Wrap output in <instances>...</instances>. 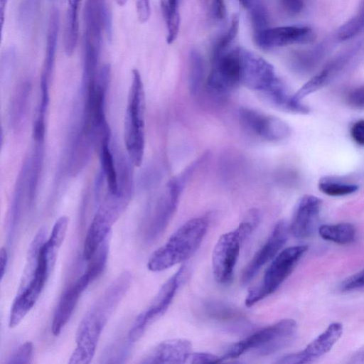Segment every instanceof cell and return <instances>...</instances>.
I'll return each mask as SVG.
<instances>
[{
  "label": "cell",
  "mask_w": 364,
  "mask_h": 364,
  "mask_svg": "<svg viewBox=\"0 0 364 364\" xmlns=\"http://www.w3.org/2000/svg\"><path fill=\"white\" fill-rule=\"evenodd\" d=\"M132 275L124 272L104 291L86 313L76 333V348L70 364H87L92 360L100 335L114 309L127 291Z\"/></svg>",
  "instance_id": "6da1fadb"
},
{
  "label": "cell",
  "mask_w": 364,
  "mask_h": 364,
  "mask_svg": "<svg viewBox=\"0 0 364 364\" xmlns=\"http://www.w3.org/2000/svg\"><path fill=\"white\" fill-rule=\"evenodd\" d=\"M208 224L206 217L194 218L186 222L151 255L148 269L161 272L189 259L200 247Z\"/></svg>",
  "instance_id": "7a4b0ae2"
},
{
  "label": "cell",
  "mask_w": 364,
  "mask_h": 364,
  "mask_svg": "<svg viewBox=\"0 0 364 364\" xmlns=\"http://www.w3.org/2000/svg\"><path fill=\"white\" fill-rule=\"evenodd\" d=\"M259 214L250 210L237 228L222 235L212 254V268L215 279L220 284L229 283L233 277L240 247L259 223Z\"/></svg>",
  "instance_id": "3957f363"
},
{
  "label": "cell",
  "mask_w": 364,
  "mask_h": 364,
  "mask_svg": "<svg viewBox=\"0 0 364 364\" xmlns=\"http://www.w3.org/2000/svg\"><path fill=\"white\" fill-rule=\"evenodd\" d=\"M296 331L297 323L294 319H282L232 344L220 357L221 362L249 352L263 356L274 353L291 342Z\"/></svg>",
  "instance_id": "277c9868"
},
{
  "label": "cell",
  "mask_w": 364,
  "mask_h": 364,
  "mask_svg": "<svg viewBox=\"0 0 364 364\" xmlns=\"http://www.w3.org/2000/svg\"><path fill=\"white\" fill-rule=\"evenodd\" d=\"M145 96L143 82L137 69L132 70L124 119V143L128 157L135 166H140L145 144Z\"/></svg>",
  "instance_id": "5b68a950"
},
{
  "label": "cell",
  "mask_w": 364,
  "mask_h": 364,
  "mask_svg": "<svg viewBox=\"0 0 364 364\" xmlns=\"http://www.w3.org/2000/svg\"><path fill=\"white\" fill-rule=\"evenodd\" d=\"M308 250L306 245L285 248L272 259L260 282L250 289L245 303L251 306L274 293L290 275Z\"/></svg>",
  "instance_id": "8992f818"
},
{
  "label": "cell",
  "mask_w": 364,
  "mask_h": 364,
  "mask_svg": "<svg viewBox=\"0 0 364 364\" xmlns=\"http://www.w3.org/2000/svg\"><path fill=\"white\" fill-rule=\"evenodd\" d=\"M53 265L46 249L41 247L33 274L27 285L19 289L13 302L9 316L10 328L18 326L33 308Z\"/></svg>",
  "instance_id": "52a82bcc"
},
{
  "label": "cell",
  "mask_w": 364,
  "mask_h": 364,
  "mask_svg": "<svg viewBox=\"0 0 364 364\" xmlns=\"http://www.w3.org/2000/svg\"><path fill=\"white\" fill-rule=\"evenodd\" d=\"M189 177L184 171L170 179L165 186L144 228V237L147 241L156 240L166 230L177 208L184 185Z\"/></svg>",
  "instance_id": "ba28073f"
},
{
  "label": "cell",
  "mask_w": 364,
  "mask_h": 364,
  "mask_svg": "<svg viewBox=\"0 0 364 364\" xmlns=\"http://www.w3.org/2000/svg\"><path fill=\"white\" fill-rule=\"evenodd\" d=\"M240 84V48L213 55L210 73L207 87L213 94L224 95Z\"/></svg>",
  "instance_id": "9c48e42d"
},
{
  "label": "cell",
  "mask_w": 364,
  "mask_h": 364,
  "mask_svg": "<svg viewBox=\"0 0 364 364\" xmlns=\"http://www.w3.org/2000/svg\"><path fill=\"white\" fill-rule=\"evenodd\" d=\"M183 271L182 266L161 286L149 307L137 316L128 333L129 342L139 340L146 328L166 312L179 287Z\"/></svg>",
  "instance_id": "30bf717a"
},
{
  "label": "cell",
  "mask_w": 364,
  "mask_h": 364,
  "mask_svg": "<svg viewBox=\"0 0 364 364\" xmlns=\"http://www.w3.org/2000/svg\"><path fill=\"white\" fill-rule=\"evenodd\" d=\"M240 84L264 93L270 90L280 79L274 66L257 54L240 48Z\"/></svg>",
  "instance_id": "8fae6325"
},
{
  "label": "cell",
  "mask_w": 364,
  "mask_h": 364,
  "mask_svg": "<svg viewBox=\"0 0 364 364\" xmlns=\"http://www.w3.org/2000/svg\"><path fill=\"white\" fill-rule=\"evenodd\" d=\"M244 128L255 136L269 141H279L291 134L289 125L282 119L253 109L242 107L239 112Z\"/></svg>",
  "instance_id": "7c38bea8"
},
{
  "label": "cell",
  "mask_w": 364,
  "mask_h": 364,
  "mask_svg": "<svg viewBox=\"0 0 364 364\" xmlns=\"http://www.w3.org/2000/svg\"><path fill=\"white\" fill-rule=\"evenodd\" d=\"M315 38V33L311 28L300 25L267 28L255 33L254 36L256 44L264 50L295 44H309Z\"/></svg>",
  "instance_id": "4fadbf2b"
},
{
  "label": "cell",
  "mask_w": 364,
  "mask_h": 364,
  "mask_svg": "<svg viewBox=\"0 0 364 364\" xmlns=\"http://www.w3.org/2000/svg\"><path fill=\"white\" fill-rule=\"evenodd\" d=\"M289 233V226L287 222L284 220L278 221L264 245L244 269L240 277L242 286L249 284L260 269L279 253L287 240Z\"/></svg>",
  "instance_id": "5bb4252c"
},
{
  "label": "cell",
  "mask_w": 364,
  "mask_h": 364,
  "mask_svg": "<svg viewBox=\"0 0 364 364\" xmlns=\"http://www.w3.org/2000/svg\"><path fill=\"white\" fill-rule=\"evenodd\" d=\"M342 333V323L333 322L304 350L286 355L277 361V363L284 364L311 363L327 353L341 338Z\"/></svg>",
  "instance_id": "9a60e30c"
},
{
  "label": "cell",
  "mask_w": 364,
  "mask_h": 364,
  "mask_svg": "<svg viewBox=\"0 0 364 364\" xmlns=\"http://www.w3.org/2000/svg\"><path fill=\"white\" fill-rule=\"evenodd\" d=\"M322 206L320 198L312 195L302 196L298 201L291 222L289 232L298 239H305L315 232Z\"/></svg>",
  "instance_id": "2e32d148"
},
{
  "label": "cell",
  "mask_w": 364,
  "mask_h": 364,
  "mask_svg": "<svg viewBox=\"0 0 364 364\" xmlns=\"http://www.w3.org/2000/svg\"><path fill=\"white\" fill-rule=\"evenodd\" d=\"M60 31V12L53 8L50 14L47 35L45 56L41 77V98L49 100V85L55 67L58 35Z\"/></svg>",
  "instance_id": "e0dca14e"
},
{
  "label": "cell",
  "mask_w": 364,
  "mask_h": 364,
  "mask_svg": "<svg viewBox=\"0 0 364 364\" xmlns=\"http://www.w3.org/2000/svg\"><path fill=\"white\" fill-rule=\"evenodd\" d=\"M85 272L73 284L62 294L54 313L51 330L54 336H58L70 319L82 293L92 282Z\"/></svg>",
  "instance_id": "ac0fdd59"
},
{
  "label": "cell",
  "mask_w": 364,
  "mask_h": 364,
  "mask_svg": "<svg viewBox=\"0 0 364 364\" xmlns=\"http://www.w3.org/2000/svg\"><path fill=\"white\" fill-rule=\"evenodd\" d=\"M191 353V343L183 338L163 341L152 348L141 360V363L179 364L187 363Z\"/></svg>",
  "instance_id": "d6986e66"
},
{
  "label": "cell",
  "mask_w": 364,
  "mask_h": 364,
  "mask_svg": "<svg viewBox=\"0 0 364 364\" xmlns=\"http://www.w3.org/2000/svg\"><path fill=\"white\" fill-rule=\"evenodd\" d=\"M112 225L99 214L95 213L84 241L82 255L85 260L90 259L101 243L109 235Z\"/></svg>",
  "instance_id": "ffe728a7"
},
{
  "label": "cell",
  "mask_w": 364,
  "mask_h": 364,
  "mask_svg": "<svg viewBox=\"0 0 364 364\" xmlns=\"http://www.w3.org/2000/svg\"><path fill=\"white\" fill-rule=\"evenodd\" d=\"M111 136L104 138L100 144L101 171L107 186V193L117 195L118 176L116 161L110 148Z\"/></svg>",
  "instance_id": "44dd1931"
},
{
  "label": "cell",
  "mask_w": 364,
  "mask_h": 364,
  "mask_svg": "<svg viewBox=\"0 0 364 364\" xmlns=\"http://www.w3.org/2000/svg\"><path fill=\"white\" fill-rule=\"evenodd\" d=\"M81 0H68L63 44L65 53L71 56L75 52L79 34V11Z\"/></svg>",
  "instance_id": "7402d4cb"
},
{
  "label": "cell",
  "mask_w": 364,
  "mask_h": 364,
  "mask_svg": "<svg viewBox=\"0 0 364 364\" xmlns=\"http://www.w3.org/2000/svg\"><path fill=\"white\" fill-rule=\"evenodd\" d=\"M264 94L276 107L282 110L301 114L309 112L308 106L294 100L293 95L289 92L281 80Z\"/></svg>",
  "instance_id": "603a6c76"
},
{
  "label": "cell",
  "mask_w": 364,
  "mask_h": 364,
  "mask_svg": "<svg viewBox=\"0 0 364 364\" xmlns=\"http://www.w3.org/2000/svg\"><path fill=\"white\" fill-rule=\"evenodd\" d=\"M31 90V83L24 80L20 83L12 97L9 109L10 123L14 127L19 126L26 116Z\"/></svg>",
  "instance_id": "cb8c5ba5"
},
{
  "label": "cell",
  "mask_w": 364,
  "mask_h": 364,
  "mask_svg": "<svg viewBox=\"0 0 364 364\" xmlns=\"http://www.w3.org/2000/svg\"><path fill=\"white\" fill-rule=\"evenodd\" d=\"M319 235L325 240L346 245L354 241L356 236L355 227L347 223L323 225L318 228Z\"/></svg>",
  "instance_id": "d4e9b609"
},
{
  "label": "cell",
  "mask_w": 364,
  "mask_h": 364,
  "mask_svg": "<svg viewBox=\"0 0 364 364\" xmlns=\"http://www.w3.org/2000/svg\"><path fill=\"white\" fill-rule=\"evenodd\" d=\"M41 0H21L17 20L19 28L26 34L31 33L36 23Z\"/></svg>",
  "instance_id": "484cf974"
},
{
  "label": "cell",
  "mask_w": 364,
  "mask_h": 364,
  "mask_svg": "<svg viewBox=\"0 0 364 364\" xmlns=\"http://www.w3.org/2000/svg\"><path fill=\"white\" fill-rule=\"evenodd\" d=\"M161 8L167 28V43H172L179 30L178 0H161Z\"/></svg>",
  "instance_id": "4316f807"
},
{
  "label": "cell",
  "mask_w": 364,
  "mask_h": 364,
  "mask_svg": "<svg viewBox=\"0 0 364 364\" xmlns=\"http://www.w3.org/2000/svg\"><path fill=\"white\" fill-rule=\"evenodd\" d=\"M331 67L332 66L329 64L309 80L293 95L294 100L296 102H301L303 98L322 87L334 72L333 68Z\"/></svg>",
  "instance_id": "83f0119b"
},
{
  "label": "cell",
  "mask_w": 364,
  "mask_h": 364,
  "mask_svg": "<svg viewBox=\"0 0 364 364\" xmlns=\"http://www.w3.org/2000/svg\"><path fill=\"white\" fill-rule=\"evenodd\" d=\"M204 75L203 61L196 50H192L189 55L188 85L191 94L195 95L200 90Z\"/></svg>",
  "instance_id": "f1b7e54d"
},
{
  "label": "cell",
  "mask_w": 364,
  "mask_h": 364,
  "mask_svg": "<svg viewBox=\"0 0 364 364\" xmlns=\"http://www.w3.org/2000/svg\"><path fill=\"white\" fill-rule=\"evenodd\" d=\"M109 235L101 243L89 260L90 262L86 272L92 282L102 273L105 267L109 253Z\"/></svg>",
  "instance_id": "f546056e"
},
{
  "label": "cell",
  "mask_w": 364,
  "mask_h": 364,
  "mask_svg": "<svg viewBox=\"0 0 364 364\" xmlns=\"http://www.w3.org/2000/svg\"><path fill=\"white\" fill-rule=\"evenodd\" d=\"M364 31V1L358 14L344 23L338 30L340 41L349 40Z\"/></svg>",
  "instance_id": "4dcf8cb0"
},
{
  "label": "cell",
  "mask_w": 364,
  "mask_h": 364,
  "mask_svg": "<svg viewBox=\"0 0 364 364\" xmlns=\"http://www.w3.org/2000/svg\"><path fill=\"white\" fill-rule=\"evenodd\" d=\"M319 190L329 196H343L358 191L355 184L342 183L330 178H323L318 183Z\"/></svg>",
  "instance_id": "1f68e13d"
},
{
  "label": "cell",
  "mask_w": 364,
  "mask_h": 364,
  "mask_svg": "<svg viewBox=\"0 0 364 364\" xmlns=\"http://www.w3.org/2000/svg\"><path fill=\"white\" fill-rule=\"evenodd\" d=\"M204 308L208 317L214 320L225 321L240 318L239 312L224 304L210 302Z\"/></svg>",
  "instance_id": "d6a6232c"
},
{
  "label": "cell",
  "mask_w": 364,
  "mask_h": 364,
  "mask_svg": "<svg viewBox=\"0 0 364 364\" xmlns=\"http://www.w3.org/2000/svg\"><path fill=\"white\" fill-rule=\"evenodd\" d=\"M239 17L238 14H235L232 16L228 29L215 44L213 51V55L223 53L229 49L232 42L234 41L238 33L240 24Z\"/></svg>",
  "instance_id": "836d02e7"
},
{
  "label": "cell",
  "mask_w": 364,
  "mask_h": 364,
  "mask_svg": "<svg viewBox=\"0 0 364 364\" xmlns=\"http://www.w3.org/2000/svg\"><path fill=\"white\" fill-rule=\"evenodd\" d=\"M249 11L255 33L268 28V14L262 0L257 1Z\"/></svg>",
  "instance_id": "e575fe53"
},
{
  "label": "cell",
  "mask_w": 364,
  "mask_h": 364,
  "mask_svg": "<svg viewBox=\"0 0 364 364\" xmlns=\"http://www.w3.org/2000/svg\"><path fill=\"white\" fill-rule=\"evenodd\" d=\"M69 219L61 216L55 223L50 237L47 242L54 249L58 250L66 234Z\"/></svg>",
  "instance_id": "d590c367"
},
{
  "label": "cell",
  "mask_w": 364,
  "mask_h": 364,
  "mask_svg": "<svg viewBox=\"0 0 364 364\" xmlns=\"http://www.w3.org/2000/svg\"><path fill=\"white\" fill-rule=\"evenodd\" d=\"M33 344L27 341L18 346L9 356L6 363L9 364H28L31 362L33 358Z\"/></svg>",
  "instance_id": "8d00e7d4"
},
{
  "label": "cell",
  "mask_w": 364,
  "mask_h": 364,
  "mask_svg": "<svg viewBox=\"0 0 364 364\" xmlns=\"http://www.w3.org/2000/svg\"><path fill=\"white\" fill-rule=\"evenodd\" d=\"M364 287V269L345 279L340 284L341 291H350Z\"/></svg>",
  "instance_id": "74e56055"
},
{
  "label": "cell",
  "mask_w": 364,
  "mask_h": 364,
  "mask_svg": "<svg viewBox=\"0 0 364 364\" xmlns=\"http://www.w3.org/2000/svg\"><path fill=\"white\" fill-rule=\"evenodd\" d=\"M220 357L209 353H192L189 355L187 363H220Z\"/></svg>",
  "instance_id": "f35d334b"
},
{
  "label": "cell",
  "mask_w": 364,
  "mask_h": 364,
  "mask_svg": "<svg viewBox=\"0 0 364 364\" xmlns=\"http://www.w3.org/2000/svg\"><path fill=\"white\" fill-rule=\"evenodd\" d=\"M347 102L352 108L364 110V88L352 91L348 97Z\"/></svg>",
  "instance_id": "ab89813d"
},
{
  "label": "cell",
  "mask_w": 364,
  "mask_h": 364,
  "mask_svg": "<svg viewBox=\"0 0 364 364\" xmlns=\"http://www.w3.org/2000/svg\"><path fill=\"white\" fill-rule=\"evenodd\" d=\"M138 18L140 22H146L151 14L150 0H136Z\"/></svg>",
  "instance_id": "60d3db41"
},
{
  "label": "cell",
  "mask_w": 364,
  "mask_h": 364,
  "mask_svg": "<svg viewBox=\"0 0 364 364\" xmlns=\"http://www.w3.org/2000/svg\"><path fill=\"white\" fill-rule=\"evenodd\" d=\"M350 135L357 144L364 146V119H360L353 124Z\"/></svg>",
  "instance_id": "b9f144b4"
},
{
  "label": "cell",
  "mask_w": 364,
  "mask_h": 364,
  "mask_svg": "<svg viewBox=\"0 0 364 364\" xmlns=\"http://www.w3.org/2000/svg\"><path fill=\"white\" fill-rule=\"evenodd\" d=\"M284 9L291 14L300 13L304 8V0H280Z\"/></svg>",
  "instance_id": "7bdbcfd3"
},
{
  "label": "cell",
  "mask_w": 364,
  "mask_h": 364,
  "mask_svg": "<svg viewBox=\"0 0 364 364\" xmlns=\"http://www.w3.org/2000/svg\"><path fill=\"white\" fill-rule=\"evenodd\" d=\"M213 10L218 19H223L225 16L226 9L224 0H214Z\"/></svg>",
  "instance_id": "ee69618b"
},
{
  "label": "cell",
  "mask_w": 364,
  "mask_h": 364,
  "mask_svg": "<svg viewBox=\"0 0 364 364\" xmlns=\"http://www.w3.org/2000/svg\"><path fill=\"white\" fill-rule=\"evenodd\" d=\"M8 263V255L4 247L1 248L0 251V278L3 279Z\"/></svg>",
  "instance_id": "f6af8a7d"
},
{
  "label": "cell",
  "mask_w": 364,
  "mask_h": 364,
  "mask_svg": "<svg viewBox=\"0 0 364 364\" xmlns=\"http://www.w3.org/2000/svg\"><path fill=\"white\" fill-rule=\"evenodd\" d=\"M351 363H364V346L355 351L350 359Z\"/></svg>",
  "instance_id": "bcb514c9"
},
{
  "label": "cell",
  "mask_w": 364,
  "mask_h": 364,
  "mask_svg": "<svg viewBox=\"0 0 364 364\" xmlns=\"http://www.w3.org/2000/svg\"><path fill=\"white\" fill-rule=\"evenodd\" d=\"M242 6L249 10L259 0H239Z\"/></svg>",
  "instance_id": "7dc6e473"
}]
</instances>
